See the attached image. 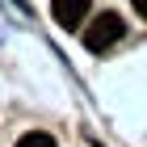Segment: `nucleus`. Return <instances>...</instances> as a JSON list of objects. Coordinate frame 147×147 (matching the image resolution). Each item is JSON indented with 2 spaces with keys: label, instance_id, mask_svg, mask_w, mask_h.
<instances>
[{
  "label": "nucleus",
  "instance_id": "obj_1",
  "mask_svg": "<svg viewBox=\"0 0 147 147\" xmlns=\"http://www.w3.org/2000/svg\"><path fill=\"white\" fill-rule=\"evenodd\" d=\"M122 34H126V21H122V17H118V13H101V17L88 25V34H84V46L101 55V51H109V46L118 42Z\"/></svg>",
  "mask_w": 147,
  "mask_h": 147
},
{
  "label": "nucleus",
  "instance_id": "obj_2",
  "mask_svg": "<svg viewBox=\"0 0 147 147\" xmlns=\"http://www.w3.org/2000/svg\"><path fill=\"white\" fill-rule=\"evenodd\" d=\"M51 13L63 30H76L84 17H88V0H51Z\"/></svg>",
  "mask_w": 147,
  "mask_h": 147
},
{
  "label": "nucleus",
  "instance_id": "obj_3",
  "mask_svg": "<svg viewBox=\"0 0 147 147\" xmlns=\"http://www.w3.org/2000/svg\"><path fill=\"white\" fill-rule=\"evenodd\" d=\"M17 147H59L51 135H42V130H30V135H21L17 139Z\"/></svg>",
  "mask_w": 147,
  "mask_h": 147
},
{
  "label": "nucleus",
  "instance_id": "obj_4",
  "mask_svg": "<svg viewBox=\"0 0 147 147\" xmlns=\"http://www.w3.org/2000/svg\"><path fill=\"white\" fill-rule=\"evenodd\" d=\"M130 4H135V13H139V17H147V0H130Z\"/></svg>",
  "mask_w": 147,
  "mask_h": 147
}]
</instances>
